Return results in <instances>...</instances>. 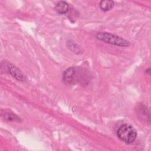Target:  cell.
I'll use <instances>...</instances> for the list:
<instances>
[{
    "instance_id": "1",
    "label": "cell",
    "mask_w": 151,
    "mask_h": 151,
    "mask_svg": "<svg viewBox=\"0 0 151 151\" xmlns=\"http://www.w3.org/2000/svg\"><path fill=\"white\" fill-rule=\"evenodd\" d=\"M117 137L126 143H132L137 137L135 129L131 125L124 124L119 127L117 131Z\"/></svg>"
},
{
    "instance_id": "5",
    "label": "cell",
    "mask_w": 151,
    "mask_h": 151,
    "mask_svg": "<svg viewBox=\"0 0 151 151\" xmlns=\"http://www.w3.org/2000/svg\"><path fill=\"white\" fill-rule=\"evenodd\" d=\"M8 69H9V73L10 72V74L19 80H22L24 79V76L22 74V73L15 67L14 65L12 66H8Z\"/></svg>"
},
{
    "instance_id": "6",
    "label": "cell",
    "mask_w": 151,
    "mask_h": 151,
    "mask_svg": "<svg viewBox=\"0 0 151 151\" xmlns=\"http://www.w3.org/2000/svg\"><path fill=\"white\" fill-rule=\"evenodd\" d=\"M100 8L102 11H107L114 6V2L111 0H103L100 2Z\"/></svg>"
},
{
    "instance_id": "2",
    "label": "cell",
    "mask_w": 151,
    "mask_h": 151,
    "mask_svg": "<svg viewBox=\"0 0 151 151\" xmlns=\"http://www.w3.org/2000/svg\"><path fill=\"white\" fill-rule=\"evenodd\" d=\"M96 38L106 43L120 47H127L130 43L124 38L109 32H99L96 35Z\"/></svg>"
},
{
    "instance_id": "4",
    "label": "cell",
    "mask_w": 151,
    "mask_h": 151,
    "mask_svg": "<svg viewBox=\"0 0 151 151\" xmlns=\"http://www.w3.org/2000/svg\"><path fill=\"white\" fill-rule=\"evenodd\" d=\"M69 9V5L67 2L64 1H61L58 2L55 6V9L57 12L60 14H64L68 12Z\"/></svg>"
},
{
    "instance_id": "7",
    "label": "cell",
    "mask_w": 151,
    "mask_h": 151,
    "mask_svg": "<svg viewBox=\"0 0 151 151\" xmlns=\"http://www.w3.org/2000/svg\"><path fill=\"white\" fill-rule=\"evenodd\" d=\"M15 117H16V116H15V115L14 116L12 114H9V113H6V114H5V118L9 120H15L16 119H17L18 118V117L15 118Z\"/></svg>"
},
{
    "instance_id": "3",
    "label": "cell",
    "mask_w": 151,
    "mask_h": 151,
    "mask_svg": "<svg viewBox=\"0 0 151 151\" xmlns=\"http://www.w3.org/2000/svg\"><path fill=\"white\" fill-rule=\"evenodd\" d=\"M79 73L80 71H77V68L74 67L69 68L65 71L63 74V80L65 83H72L80 77Z\"/></svg>"
}]
</instances>
